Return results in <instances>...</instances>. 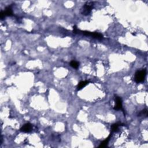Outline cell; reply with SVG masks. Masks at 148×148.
Instances as JSON below:
<instances>
[{
    "label": "cell",
    "mask_w": 148,
    "mask_h": 148,
    "mask_svg": "<svg viewBox=\"0 0 148 148\" xmlns=\"http://www.w3.org/2000/svg\"><path fill=\"white\" fill-rule=\"evenodd\" d=\"M94 2L92 1H88L87 2L84 6H83L82 9V14L84 16L89 15L92 12V7L94 6Z\"/></svg>",
    "instance_id": "obj_1"
},
{
    "label": "cell",
    "mask_w": 148,
    "mask_h": 148,
    "mask_svg": "<svg viewBox=\"0 0 148 148\" xmlns=\"http://www.w3.org/2000/svg\"><path fill=\"white\" fill-rule=\"evenodd\" d=\"M146 75V69L139 70L136 72L135 75V80L137 83L143 82L145 80V76Z\"/></svg>",
    "instance_id": "obj_2"
},
{
    "label": "cell",
    "mask_w": 148,
    "mask_h": 148,
    "mask_svg": "<svg viewBox=\"0 0 148 148\" xmlns=\"http://www.w3.org/2000/svg\"><path fill=\"white\" fill-rule=\"evenodd\" d=\"M13 15V11L12 9L11 5L10 6H8L5 9L4 11H1L0 13V18L1 19H3L6 16H11Z\"/></svg>",
    "instance_id": "obj_3"
},
{
    "label": "cell",
    "mask_w": 148,
    "mask_h": 148,
    "mask_svg": "<svg viewBox=\"0 0 148 148\" xmlns=\"http://www.w3.org/2000/svg\"><path fill=\"white\" fill-rule=\"evenodd\" d=\"M115 105L114 107L115 110L116 111L123 110L124 112V110L123 109L122 106V100H121V97L116 96L115 99Z\"/></svg>",
    "instance_id": "obj_4"
},
{
    "label": "cell",
    "mask_w": 148,
    "mask_h": 148,
    "mask_svg": "<svg viewBox=\"0 0 148 148\" xmlns=\"http://www.w3.org/2000/svg\"><path fill=\"white\" fill-rule=\"evenodd\" d=\"M32 129V125L30 123H26L20 129V131L24 133H30Z\"/></svg>",
    "instance_id": "obj_5"
},
{
    "label": "cell",
    "mask_w": 148,
    "mask_h": 148,
    "mask_svg": "<svg viewBox=\"0 0 148 148\" xmlns=\"http://www.w3.org/2000/svg\"><path fill=\"white\" fill-rule=\"evenodd\" d=\"M88 83H89L88 82V81H87V80H86V81L80 82L77 86L78 90H80L82 89V88H84V87H85L87 84H88Z\"/></svg>",
    "instance_id": "obj_6"
},
{
    "label": "cell",
    "mask_w": 148,
    "mask_h": 148,
    "mask_svg": "<svg viewBox=\"0 0 148 148\" xmlns=\"http://www.w3.org/2000/svg\"><path fill=\"white\" fill-rule=\"evenodd\" d=\"M111 137V134L109 135V136L108 137V138H106V139L104 140V141H102V142L101 143H100V146H99V148H105V147H106V146H108V142H109V140H110Z\"/></svg>",
    "instance_id": "obj_7"
},
{
    "label": "cell",
    "mask_w": 148,
    "mask_h": 148,
    "mask_svg": "<svg viewBox=\"0 0 148 148\" xmlns=\"http://www.w3.org/2000/svg\"><path fill=\"white\" fill-rule=\"evenodd\" d=\"M90 37H93L94 38H96L98 39H101L103 38V35L101 34L98 32H91Z\"/></svg>",
    "instance_id": "obj_8"
},
{
    "label": "cell",
    "mask_w": 148,
    "mask_h": 148,
    "mask_svg": "<svg viewBox=\"0 0 148 148\" xmlns=\"http://www.w3.org/2000/svg\"><path fill=\"white\" fill-rule=\"evenodd\" d=\"M120 125V123H115L111 126V131L112 132H117L118 131L119 127Z\"/></svg>",
    "instance_id": "obj_9"
},
{
    "label": "cell",
    "mask_w": 148,
    "mask_h": 148,
    "mask_svg": "<svg viewBox=\"0 0 148 148\" xmlns=\"http://www.w3.org/2000/svg\"><path fill=\"white\" fill-rule=\"evenodd\" d=\"M70 65L72 67H73L74 68H78L79 65V63L78 62L75 61H72L70 63Z\"/></svg>",
    "instance_id": "obj_10"
},
{
    "label": "cell",
    "mask_w": 148,
    "mask_h": 148,
    "mask_svg": "<svg viewBox=\"0 0 148 148\" xmlns=\"http://www.w3.org/2000/svg\"><path fill=\"white\" fill-rule=\"evenodd\" d=\"M138 116H145L147 117L148 116V111L146 109H143V110L141 111L139 113H138Z\"/></svg>",
    "instance_id": "obj_11"
},
{
    "label": "cell",
    "mask_w": 148,
    "mask_h": 148,
    "mask_svg": "<svg viewBox=\"0 0 148 148\" xmlns=\"http://www.w3.org/2000/svg\"><path fill=\"white\" fill-rule=\"evenodd\" d=\"M73 32L75 33V34H77V33L79 32L78 29V28L76 26H74L73 27Z\"/></svg>",
    "instance_id": "obj_12"
}]
</instances>
